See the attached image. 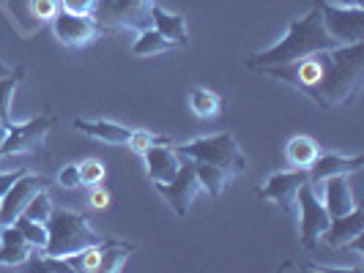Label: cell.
I'll return each instance as SVG.
<instances>
[{
  "instance_id": "cell-26",
  "label": "cell",
  "mask_w": 364,
  "mask_h": 273,
  "mask_svg": "<svg viewBox=\"0 0 364 273\" xmlns=\"http://www.w3.org/2000/svg\"><path fill=\"white\" fill-rule=\"evenodd\" d=\"M134 153H146L151 147L156 145H173L170 143V137H164V134H154V131H146V128H132V134H129V143H127Z\"/></svg>"
},
{
  "instance_id": "cell-10",
  "label": "cell",
  "mask_w": 364,
  "mask_h": 273,
  "mask_svg": "<svg viewBox=\"0 0 364 273\" xmlns=\"http://www.w3.org/2000/svg\"><path fill=\"white\" fill-rule=\"evenodd\" d=\"M41 189H47V181L41 175H31V172L19 175L17 181L9 186V191L0 197V227L14 224L22 216V211L31 202V197Z\"/></svg>"
},
{
  "instance_id": "cell-28",
  "label": "cell",
  "mask_w": 364,
  "mask_h": 273,
  "mask_svg": "<svg viewBox=\"0 0 364 273\" xmlns=\"http://www.w3.org/2000/svg\"><path fill=\"white\" fill-rule=\"evenodd\" d=\"M77 167H80V183L96 186V183L105 181V164L99 162V159H85V162L77 164Z\"/></svg>"
},
{
  "instance_id": "cell-25",
  "label": "cell",
  "mask_w": 364,
  "mask_h": 273,
  "mask_svg": "<svg viewBox=\"0 0 364 273\" xmlns=\"http://www.w3.org/2000/svg\"><path fill=\"white\" fill-rule=\"evenodd\" d=\"M14 227L25 235V240H28L33 249L44 252V246H47V224L33 221V218H28V216H19L17 221H14Z\"/></svg>"
},
{
  "instance_id": "cell-7",
  "label": "cell",
  "mask_w": 364,
  "mask_h": 273,
  "mask_svg": "<svg viewBox=\"0 0 364 273\" xmlns=\"http://www.w3.org/2000/svg\"><path fill=\"white\" fill-rule=\"evenodd\" d=\"M296 200H299V208H301V224H299V238H301V246L304 249H315L318 243H321V235L326 233L328 216L326 205L321 202V197L312 191L310 181L304 183V186H299V191H296Z\"/></svg>"
},
{
  "instance_id": "cell-16",
  "label": "cell",
  "mask_w": 364,
  "mask_h": 273,
  "mask_svg": "<svg viewBox=\"0 0 364 273\" xmlns=\"http://www.w3.org/2000/svg\"><path fill=\"white\" fill-rule=\"evenodd\" d=\"M148 164V178L154 183H167L178 175L181 167V153L170 145H156L143 153Z\"/></svg>"
},
{
  "instance_id": "cell-14",
  "label": "cell",
  "mask_w": 364,
  "mask_h": 273,
  "mask_svg": "<svg viewBox=\"0 0 364 273\" xmlns=\"http://www.w3.org/2000/svg\"><path fill=\"white\" fill-rule=\"evenodd\" d=\"M364 167L362 156H343V153H318V159L307 167L312 183L326 181L334 175H353Z\"/></svg>"
},
{
  "instance_id": "cell-34",
  "label": "cell",
  "mask_w": 364,
  "mask_h": 273,
  "mask_svg": "<svg viewBox=\"0 0 364 273\" xmlns=\"http://www.w3.org/2000/svg\"><path fill=\"white\" fill-rule=\"evenodd\" d=\"M343 6H362V0H340Z\"/></svg>"
},
{
  "instance_id": "cell-1",
  "label": "cell",
  "mask_w": 364,
  "mask_h": 273,
  "mask_svg": "<svg viewBox=\"0 0 364 273\" xmlns=\"http://www.w3.org/2000/svg\"><path fill=\"white\" fill-rule=\"evenodd\" d=\"M263 72L293 85L296 91L307 93L321 109L343 107L348 104L364 77V44H340L331 50L312 52L301 60L285 66H272Z\"/></svg>"
},
{
  "instance_id": "cell-29",
  "label": "cell",
  "mask_w": 364,
  "mask_h": 273,
  "mask_svg": "<svg viewBox=\"0 0 364 273\" xmlns=\"http://www.w3.org/2000/svg\"><path fill=\"white\" fill-rule=\"evenodd\" d=\"M58 9H60L58 0H31V14L36 19H41V22H53Z\"/></svg>"
},
{
  "instance_id": "cell-8",
  "label": "cell",
  "mask_w": 364,
  "mask_h": 273,
  "mask_svg": "<svg viewBox=\"0 0 364 273\" xmlns=\"http://www.w3.org/2000/svg\"><path fill=\"white\" fill-rule=\"evenodd\" d=\"M156 191L162 194L164 200L173 205V211L178 216L189 213V205L195 200V194L200 191V181H198V172H195V162L189 156H181V167H178V175L167 183H154Z\"/></svg>"
},
{
  "instance_id": "cell-32",
  "label": "cell",
  "mask_w": 364,
  "mask_h": 273,
  "mask_svg": "<svg viewBox=\"0 0 364 273\" xmlns=\"http://www.w3.org/2000/svg\"><path fill=\"white\" fill-rule=\"evenodd\" d=\"M91 208L93 211H105V208H107L109 205V191L107 189H99V183H96V186H93V191H91Z\"/></svg>"
},
{
  "instance_id": "cell-5",
  "label": "cell",
  "mask_w": 364,
  "mask_h": 273,
  "mask_svg": "<svg viewBox=\"0 0 364 273\" xmlns=\"http://www.w3.org/2000/svg\"><path fill=\"white\" fill-rule=\"evenodd\" d=\"M156 0H93L91 17L99 30H146L154 28L151 9Z\"/></svg>"
},
{
  "instance_id": "cell-23",
  "label": "cell",
  "mask_w": 364,
  "mask_h": 273,
  "mask_svg": "<svg viewBox=\"0 0 364 273\" xmlns=\"http://www.w3.org/2000/svg\"><path fill=\"white\" fill-rule=\"evenodd\" d=\"M189 107L198 118H217L222 112V99L214 91L205 88H192L189 91Z\"/></svg>"
},
{
  "instance_id": "cell-27",
  "label": "cell",
  "mask_w": 364,
  "mask_h": 273,
  "mask_svg": "<svg viewBox=\"0 0 364 273\" xmlns=\"http://www.w3.org/2000/svg\"><path fill=\"white\" fill-rule=\"evenodd\" d=\"M53 200H50V194H47V189H41V191H36L33 197H31V202L25 205V211H22V216L33 218V221H41V224H47V218H50V213H53Z\"/></svg>"
},
{
  "instance_id": "cell-33",
  "label": "cell",
  "mask_w": 364,
  "mask_h": 273,
  "mask_svg": "<svg viewBox=\"0 0 364 273\" xmlns=\"http://www.w3.org/2000/svg\"><path fill=\"white\" fill-rule=\"evenodd\" d=\"M19 175H25V169H11V172H0V197L9 191V186L17 181Z\"/></svg>"
},
{
  "instance_id": "cell-30",
  "label": "cell",
  "mask_w": 364,
  "mask_h": 273,
  "mask_svg": "<svg viewBox=\"0 0 364 273\" xmlns=\"http://www.w3.org/2000/svg\"><path fill=\"white\" fill-rule=\"evenodd\" d=\"M58 186H63V189H80V167L77 164H66L58 172Z\"/></svg>"
},
{
  "instance_id": "cell-11",
  "label": "cell",
  "mask_w": 364,
  "mask_h": 273,
  "mask_svg": "<svg viewBox=\"0 0 364 273\" xmlns=\"http://www.w3.org/2000/svg\"><path fill=\"white\" fill-rule=\"evenodd\" d=\"M53 33L66 47H85L96 38L99 28L91 14H72V11L58 9V14L53 17Z\"/></svg>"
},
{
  "instance_id": "cell-35",
  "label": "cell",
  "mask_w": 364,
  "mask_h": 273,
  "mask_svg": "<svg viewBox=\"0 0 364 273\" xmlns=\"http://www.w3.org/2000/svg\"><path fill=\"white\" fill-rule=\"evenodd\" d=\"M3 140H6V126L0 123V143H3Z\"/></svg>"
},
{
  "instance_id": "cell-6",
  "label": "cell",
  "mask_w": 364,
  "mask_h": 273,
  "mask_svg": "<svg viewBox=\"0 0 364 273\" xmlns=\"http://www.w3.org/2000/svg\"><path fill=\"white\" fill-rule=\"evenodd\" d=\"M326 33L337 44H356L364 38V9L362 6H334L328 0H315Z\"/></svg>"
},
{
  "instance_id": "cell-13",
  "label": "cell",
  "mask_w": 364,
  "mask_h": 273,
  "mask_svg": "<svg viewBox=\"0 0 364 273\" xmlns=\"http://www.w3.org/2000/svg\"><path fill=\"white\" fill-rule=\"evenodd\" d=\"M307 181H310L307 169L277 172V175H272L269 181L263 183V189H260V197H263V200H269V202H277V205H282V208H288V205L296 200V191H299V186H304Z\"/></svg>"
},
{
  "instance_id": "cell-12",
  "label": "cell",
  "mask_w": 364,
  "mask_h": 273,
  "mask_svg": "<svg viewBox=\"0 0 364 273\" xmlns=\"http://www.w3.org/2000/svg\"><path fill=\"white\" fill-rule=\"evenodd\" d=\"M310 186H312V191L321 197V202L326 205V211L331 218L346 216L348 211L356 208L350 183H348V175H334V178H326V181H318V183L310 181Z\"/></svg>"
},
{
  "instance_id": "cell-31",
  "label": "cell",
  "mask_w": 364,
  "mask_h": 273,
  "mask_svg": "<svg viewBox=\"0 0 364 273\" xmlns=\"http://www.w3.org/2000/svg\"><path fill=\"white\" fill-rule=\"evenodd\" d=\"M63 11H72V14H91L93 0H58Z\"/></svg>"
},
{
  "instance_id": "cell-24",
  "label": "cell",
  "mask_w": 364,
  "mask_h": 273,
  "mask_svg": "<svg viewBox=\"0 0 364 273\" xmlns=\"http://www.w3.org/2000/svg\"><path fill=\"white\" fill-rule=\"evenodd\" d=\"M195 172H198V181H200V189H205L211 197H219L225 183H228V172H222L219 167L205 162H195Z\"/></svg>"
},
{
  "instance_id": "cell-3",
  "label": "cell",
  "mask_w": 364,
  "mask_h": 273,
  "mask_svg": "<svg viewBox=\"0 0 364 273\" xmlns=\"http://www.w3.org/2000/svg\"><path fill=\"white\" fill-rule=\"evenodd\" d=\"M115 238H105L93 233L88 216L77 213V211H66V208H53V213L47 218V246L44 255L50 257H63L80 252L93 243H109Z\"/></svg>"
},
{
  "instance_id": "cell-17",
  "label": "cell",
  "mask_w": 364,
  "mask_h": 273,
  "mask_svg": "<svg viewBox=\"0 0 364 273\" xmlns=\"http://www.w3.org/2000/svg\"><path fill=\"white\" fill-rule=\"evenodd\" d=\"M36 249L25 240L14 224L0 230V265H25Z\"/></svg>"
},
{
  "instance_id": "cell-19",
  "label": "cell",
  "mask_w": 364,
  "mask_h": 273,
  "mask_svg": "<svg viewBox=\"0 0 364 273\" xmlns=\"http://www.w3.org/2000/svg\"><path fill=\"white\" fill-rule=\"evenodd\" d=\"M151 22H154V28L162 33L164 38H170L176 47H183L189 36H186V19L181 14H173V11H164L159 9L156 3H154V9H151Z\"/></svg>"
},
{
  "instance_id": "cell-20",
  "label": "cell",
  "mask_w": 364,
  "mask_h": 273,
  "mask_svg": "<svg viewBox=\"0 0 364 273\" xmlns=\"http://www.w3.org/2000/svg\"><path fill=\"white\" fill-rule=\"evenodd\" d=\"M318 153H321V145L307 137V134H299V137H293L288 147H285V159L291 164L293 169H307L315 159H318Z\"/></svg>"
},
{
  "instance_id": "cell-4",
  "label": "cell",
  "mask_w": 364,
  "mask_h": 273,
  "mask_svg": "<svg viewBox=\"0 0 364 273\" xmlns=\"http://www.w3.org/2000/svg\"><path fill=\"white\" fill-rule=\"evenodd\" d=\"M181 156H189L192 162H205L219 167L222 172H228V178H233L238 172L247 169V156L241 153L236 137L222 131L214 137H200V140H192V143H183L176 147Z\"/></svg>"
},
{
  "instance_id": "cell-18",
  "label": "cell",
  "mask_w": 364,
  "mask_h": 273,
  "mask_svg": "<svg viewBox=\"0 0 364 273\" xmlns=\"http://www.w3.org/2000/svg\"><path fill=\"white\" fill-rule=\"evenodd\" d=\"M74 131L88 134V137L102 140V143H112V145H127L129 134H132V128L121 126V123H112V121H85V118L74 121Z\"/></svg>"
},
{
  "instance_id": "cell-22",
  "label": "cell",
  "mask_w": 364,
  "mask_h": 273,
  "mask_svg": "<svg viewBox=\"0 0 364 273\" xmlns=\"http://www.w3.org/2000/svg\"><path fill=\"white\" fill-rule=\"evenodd\" d=\"M173 47H176V44H173L170 38H164L156 28H146V30H140V33H137V41H134L132 52L137 55V57H143V55L167 52V50H173Z\"/></svg>"
},
{
  "instance_id": "cell-2",
  "label": "cell",
  "mask_w": 364,
  "mask_h": 273,
  "mask_svg": "<svg viewBox=\"0 0 364 273\" xmlns=\"http://www.w3.org/2000/svg\"><path fill=\"white\" fill-rule=\"evenodd\" d=\"M331 47H340V44L326 33L323 19H321V9L315 3L310 14L293 19L288 25V33L279 38L274 47L263 50V52H255L250 57V69L263 72V69H272V66H285V63L301 60L307 55L331 50Z\"/></svg>"
},
{
  "instance_id": "cell-9",
  "label": "cell",
  "mask_w": 364,
  "mask_h": 273,
  "mask_svg": "<svg viewBox=\"0 0 364 273\" xmlns=\"http://www.w3.org/2000/svg\"><path fill=\"white\" fill-rule=\"evenodd\" d=\"M53 126L50 115H38L28 123H14L6 131V140L0 143V159L6 156H17V153H31L44 145V137Z\"/></svg>"
},
{
  "instance_id": "cell-21",
  "label": "cell",
  "mask_w": 364,
  "mask_h": 273,
  "mask_svg": "<svg viewBox=\"0 0 364 273\" xmlns=\"http://www.w3.org/2000/svg\"><path fill=\"white\" fill-rule=\"evenodd\" d=\"M22 77H25V69H14L11 74L0 77V123L6 126V131L14 126L11 123V96L22 82Z\"/></svg>"
},
{
  "instance_id": "cell-15",
  "label": "cell",
  "mask_w": 364,
  "mask_h": 273,
  "mask_svg": "<svg viewBox=\"0 0 364 273\" xmlns=\"http://www.w3.org/2000/svg\"><path fill=\"white\" fill-rule=\"evenodd\" d=\"M364 233V211L362 208H353V211H348L346 216H337L328 221L326 233L321 235V240H326L328 246H334V249H346L348 243L353 240L356 235H362Z\"/></svg>"
}]
</instances>
